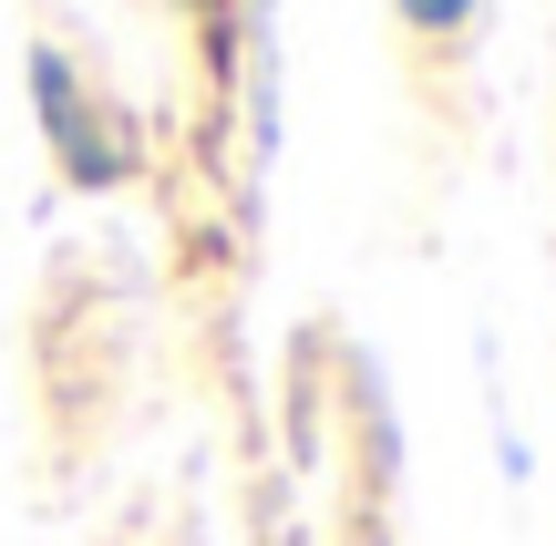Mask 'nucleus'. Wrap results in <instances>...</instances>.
I'll return each instance as SVG.
<instances>
[{"label": "nucleus", "instance_id": "obj_1", "mask_svg": "<svg viewBox=\"0 0 556 546\" xmlns=\"http://www.w3.org/2000/svg\"><path fill=\"white\" fill-rule=\"evenodd\" d=\"M464 11H475V0H402V21H422V31H454Z\"/></svg>", "mask_w": 556, "mask_h": 546}]
</instances>
